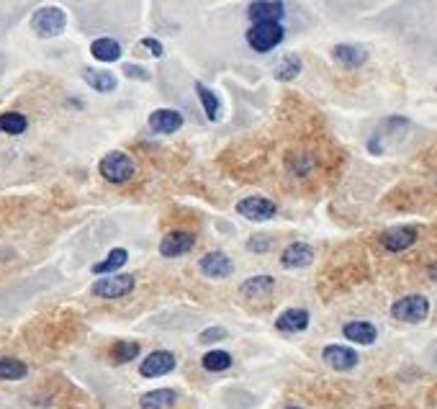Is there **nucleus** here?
<instances>
[{
	"instance_id": "nucleus-1",
	"label": "nucleus",
	"mask_w": 437,
	"mask_h": 409,
	"mask_svg": "<svg viewBox=\"0 0 437 409\" xmlns=\"http://www.w3.org/2000/svg\"><path fill=\"white\" fill-rule=\"evenodd\" d=\"M283 37H286V31L278 21H265V24H252L250 31H247V44L252 46L255 52L265 55V52H270L275 46L281 44Z\"/></svg>"
},
{
	"instance_id": "nucleus-2",
	"label": "nucleus",
	"mask_w": 437,
	"mask_h": 409,
	"mask_svg": "<svg viewBox=\"0 0 437 409\" xmlns=\"http://www.w3.org/2000/svg\"><path fill=\"white\" fill-rule=\"evenodd\" d=\"M98 170L109 183H116V185H119V183H129L134 178L137 165H134V160H131L127 152H109V155L100 160Z\"/></svg>"
},
{
	"instance_id": "nucleus-3",
	"label": "nucleus",
	"mask_w": 437,
	"mask_h": 409,
	"mask_svg": "<svg viewBox=\"0 0 437 409\" xmlns=\"http://www.w3.org/2000/svg\"><path fill=\"white\" fill-rule=\"evenodd\" d=\"M64 26H67V13L62 8H57V6H44V8H39L31 16V28L44 39L59 37Z\"/></svg>"
},
{
	"instance_id": "nucleus-4",
	"label": "nucleus",
	"mask_w": 437,
	"mask_h": 409,
	"mask_svg": "<svg viewBox=\"0 0 437 409\" xmlns=\"http://www.w3.org/2000/svg\"><path fill=\"white\" fill-rule=\"evenodd\" d=\"M134 275L131 273H119V275H111V278H98V281L91 286L93 296H100V299H121V296H129L134 291Z\"/></svg>"
},
{
	"instance_id": "nucleus-5",
	"label": "nucleus",
	"mask_w": 437,
	"mask_h": 409,
	"mask_svg": "<svg viewBox=\"0 0 437 409\" xmlns=\"http://www.w3.org/2000/svg\"><path fill=\"white\" fill-rule=\"evenodd\" d=\"M393 319L399 322H409V325H417L422 319H427L429 314V301L422 296V293H411V296H404L391 307Z\"/></svg>"
},
{
	"instance_id": "nucleus-6",
	"label": "nucleus",
	"mask_w": 437,
	"mask_h": 409,
	"mask_svg": "<svg viewBox=\"0 0 437 409\" xmlns=\"http://www.w3.org/2000/svg\"><path fill=\"white\" fill-rule=\"evenodd\" d=\"M275 211H278L275 201L265 199V196H250L237 203V214H242L250 221H268L275 217Z\"/></svg>"
},
{
	"instance_id": "nucleus-7",
	"label": "nucleus",
	"mask_w": 437,
	"mask_h": 409,
	"mask_svg": "<svg viewBox=\"0 0 437 409\" xmlns=\"http://www.w3.org/2000/svg\"><path fill=\"white\" fill-rule=\"evenodd\" d=\"M175 355L170 350H155V353H149L142 361V368L139 373L145 376V379H157V376H165V373H170L175 368Z\"/></svg>"
},
{
	"instance_id": "nucleus-8",
	"label": "nucleus",
	"mask_w": 437,
	"mask_h": 409,
	"mask_svg": "<svg viewBox=\"0 0 437 409\" xmlns=\"http://www.w3.org/2000/svg\"><path fill=\"white\" fill-rule=\"evenodd\" d=\"M201 273L206 275V278H229L232 273H234V263L229 260V255L227 253H209V255H203L201 257V263H198Z\"/></svg>"
},
{
	"instance_id": "nucleus-9",
	"label": "nucleus",
	"mask_w": 437,
	"mask_h": 409,
	"mask_svg": "<svg viewBox=\"0 0 437 409\" xmlns=\"http://www.w3.org/2000/svg\"><path fill=\"white\" fill-rule=\"evenodd\" d=\"M322 358H324V363L329 368H335V371H350V368H355L357 365V353L353 347L347 345H327L322 350Z\"/></svg>"
},
{
	"instance_id": "nucleus-10",
	"label": "nucleus",
	"mask_w": 437,
	"mask_h": 409,
	"mask_svg": "<svg viewBox=\"0 0 437 409\" xmlns=\"http://www.w3.org/2000/svg\"><path fill=\"white\" fill-rule=\"evenodd\" d=\"M193 245H196V237L191 232H170L160 242V255L162 257H180V255L191 253Z\"/></svg>"
},
{
	"instance_id": "nucleus-11",
	"label": "nucleus",
	"mask_w": 437,
	"mask_h": 409,
	"mask_svg": "<svg viewBox=\"0 0 437 409\" xmlns=\"http://www.w3.org/2000/svg\"><path fill=\"white\" fill-rule=\"evenodd\" d=\"M283 13H286V6L281 0H255L247 8V16L252 24H265V21H278L281 24Z\"/></svg>"
},
{
	"instance_id": "nucleus-12",
	"label": "nucleus",
	"mask_w": 437,
	"mask_h": 409,
	"mask_svg": "<svg viewBox=\"0 0 437 409\" xmlns=\"http://www.w3.org/2000/svg\"><path fill=\"white\" fill-rule=\"evenodd\" d=\"M314 260V250H311L306 242H293L283 250L281 255V265L288 268V271H296V268H306V265Z\"/></svg>"
},
{
	"instance_id": "nucleus-13",
	"label": "nucleus",
	"mask_w": 437,
	"mask_h": 409,
	"mask_svg": "<svg viewBox=\"0 0 437 409\" xmlns=\"http://www.w3.org/2000/svg\"><path fill=\"white\" fill-rule=\"evenodd\" d=\"M180 127H183V113H178L173 109H157L149 116V129L157 131V134H175Z\"/></svg>"
},
{
	"instance_id": "nucleus-14",
	"label": "nucleus",
	"mask_w": 437,
	"mask_h": 409,
	"mask_svg": "<svg viewBox=\"0 0 437 409\" xmlns=\"http://www.w3.org/2000/svg\"><path fill=\"white\" fill-rule=\"evenodd\" d=\"M417 242V229L414 227H393L383 235V247L389 253H401Z\"/></svg>"
},
{
	"instance_id": "nucleus-15",
	"label": "nucleus",
	"mask_w": 437,
	"mask_h": 409,
	"mask_svg": "<svg viewBox=\"0 0 437 409\" xmlns=\"http://www.w3.org/2000/svg\"><path fill=\"white\" fill-rule=\"evenodd\" d=\"M342 335L350 343H357V345H373L375 337H378V329L371 322H347L342 327Z\"/></svg>"
},
{
	"instance_id": "nucleus-16",
	"label": "nucleus",
	"mask_w": 437,
	"mask_h": 409,
	"mask_svg": "<svg viewBox=\"0 0 437 409\" xmlns=\"http://www.w3.org/2000/svg\"><path fill=\"white\" fill-rule=\"evenodd\" d=\"M275 327L281 332H304L309 327V311L306 309H286L281 317L275 319Z\"/></svg>"
},
{
	"instance_id": "nucleus-17",
	"label": "nucleus",
	"mask_w": 437,
	"mask_h": 409,
	"mask_svg": "<svg viewBox=\"0 0 437 409\" xmlns=\"http://www.w3.org/2000/svg\"><path fill=\"white\" fill-rule=\"evenodd\" d=\"M139 404H142V409H170L178 404V391L175 389L147 391V394H142Z\"/></svg>"
},
{
	"instance_id": "nucleus-18",
	"label": "nucleus",
	"mask_w": 437,
	"mask_h": 409,
	"mask_svg": "<svg viewBox=\"0 0 437 409\" xmlns=\"http://www.w3.org/2000/svg\"><path fill=\"white\" fill-rule=\"evenodd\" d=\"M273 289H275L273 275H252V278H247V281L242 283L239 291H242L245 299H265Z\"/></svg>"
},
{
	"instance_id": "nucleus-19",
	"label": "nucleus",
	"mask_w": 437,
	"mask_h": 409,
	"mask_svg": "<svg viewBox=\"0 0 437 409\" xmlns=\"http://www.w3.org/2000/svg\"><path fill=\"white\" fill-rule=\"evenodd\" d=\"M332 57H335L340 64H345V67H360V64L368 60V52H365L363 46H355V44H337L332 49Z\"/></svg>"
},
{
	"instance_id": "nucleus-20",
	"label": "nucleus",
	"mask_w": 437,
	"mask_h": 409,
	"mask_svg": "<svg viewBox=\"0 0 437 409\" xmlns=\"http://www.w3.org/2000/svg\"><path fill=\"white\" fill-rule=\"evenodd\" d=\"M82 78H85V82L91 85L93 91H98V93H111V91H116V85H119L116 75L103 73V70H93V67H85V70H82Z\"/></svg>"
},
{
	"instance_id": "nucleus-21",
	"label": "nucleus",
	"mask_w": 437,
	"mask_h": 409,
	"mask_svg": "<svg viewBox=\"0 0 437 409\" xmlns=\"http://www.w3.org/2000/svg\"><path fill=\"white\" fill-rule=\"evenodd\" d=\"M91 55L95 57V60H100V62H116L121 57V44L111 37L95 39L91 44Z\"/></svg>"
},
{
	"instance_id": "nucleus-22",
	"label": "nucleus",
	"mask_w": 437,
	"mask_h": 409,
	"mask_svg": "<svg viewBox=\"0 0 437 409\" xmlns=\"http://www.w3.org/2000/svg\"><path fill=\"white\" fill-rule=\"evenodd\" d=\"M129 260V253L124 250V247H116V250H111L109 257L106 260H100V263L93 265V273L95 275H106V273H116L121 271V265Z\"/></svg>"
},
{
	"instance_id": "nucleus-23",
	"label": "nucleus",
	"mask_w": 437,
	"mask_h": 409,
	"mask_svg": "<svg viewBox=\"0 0 437 409\" xmlns=\"http://www.w3.org/2000/svg\"><path fill=\"white\" fill-rule=\"evenodd\" d=\"M28 127V118L19 111H8V113H0V131L10 136H19L24 134Z\"/></svg>"
},
{
	"instance_id": "nucleus-24",
	"label": "nucleus",
	"mask_w": 437,
	"mask_h": 409,
	"mask_svg": "<svg viewBox=\"0 0 437 409\" xmlns=\"http://www.w3.org/2000/svg\"><path fill=\"white\" fill-rule=\"evenodd\" d=\"M28 373L26 363L19 358H0V379L3 381H19Z\"/></svg>"
},
{
	"instance_id": "nucleus-25",
	"label": "nucleus",
	"mask_w": 437,
	"mask_h": 409,
	"mask_svg": "<svg viewBox=\"0 0 437 409\" xmlns=\"http://www.w3.org/2000/svg\"><path fill=\"white\" fill-rule=\"evenodd\" d=\"M201 365L211 373H221L232 365V355H229L227 350H209V353L201 358Z\"/></svg>"
},
{
	"instance_id": "nucleus-26",
	"label": "nucleus",
	"mask_w": 437,
	"mask_h": 409,
	"mask_svg": "<svg viewBox=\"0 0 437 409\" xmlns=\"http://www.w3.org/2000/svg\"><path fill=\"white\" fill-rule=\"evenodd\" d=\"M139 343H134V340H121V343H116V345L111 347V358H113V363H129V361H134L139 355Z\"/></svg>"
},
{
	"instance_id": "nucleus-27",
	"label": "nucleus",
	"mask_w": 437,
	"mask_h": 409,
	"mask_svg": "<svg viewBox=\"0 0 437 409\" xmlns=\"http://www.w3.org/2000/svg\"><path fill=\"white\" fill-rule=\"evenodd\" d=\"M196 93H198L201 106H203V111H206L209 121H216V118H218V109H221L218 98L209 91V88H206V85H203V82H196Z\"/></svg>"
},
{
	"instance_id": "nucleus-28",
	"label": "nucleus",
	"mask_w": 437,
	"mask_h": 409,
	"mask_svg": "<svg viewBox=\"0 0 437 409\" xmlns=\"http://www.w3.org/2000/svg\"><path fill=\"white\" fill-rule=\"evenodd\" d=\"M299 73H301V60L296 55H286L281 62H278V67H275V78L283 82L293 80Z\"/></svg>"
},
{
	"instance_id": "nucleus-29",
	"label": "nucleus",
	"mask_w": 437,
	"mask_h": 409,
	"mask_svg": "<svg viewBox=\"0 0 437 409\" xmlns=\"http://www.w3.org/2000/svg\"><path fill=\"white\" fill-rule=\"evenodd\" d=\"M227 337V329L224 327H209V329H203L201 332V343H218V340H224Z\"/></svg>"
},
{
	"instance_id": "nucleus-30",
	"label": "nucleus",
	"mask_w": 437,
	"mask_h": 409,
	"mask_svg": "<svg viewBox=\"0 0 437 409\" xmlns=\"http://www.w3.org/2000/svg\"><path fill=\"white\" fill-rule=\"evenodd\" d=\"M250 250H252V253H268V250H270V239L263 235L252 237V239H250Z\"/></svg>"
},
{
	"instance_id": "nucleus-31",
	"label": "nucleus",
	"mask_w": 437,
	"mask_h": 409,
	"mask_svg": "<svg viewBox=\"0 0 437 409\" xmlns=\"http://www.w3.org/2000/svg\"><path fill=\"white\" fill-rule=\"evenodd\" d=\"M124 73L129 78H134V80H149V73H147L145 67H139V64H124Z\"/></svg>"
},
{
	"instance_id": "nucleus-32",
	"label": "nucleus",
	"mask_w": 437,
	"mask_h": 409,
	"mask_svg": "<svg viewBox=\"0 0 437 409\" xmlns=\"http://www.w3.org/2000/svg\"><path fill=\"white\" fill-rule=\"evenodd\" d=\"M142 46H145V49H149V52H152L155 57H162L165 55L162 44H160V42H155V39H142Z\"/></svg>"
},
{
	"instance_id": "nucleus-33",
	"label": "nucleus",
	"mask_w": 437,
	"mask_h": 409,
	"mask_svg": "<svg viewBox=\"0 0 437 409\" xmlns=\"http://www.w3.org/2000/svg\"><path fill=\"white\" fill-rule=\"evenodd\" d=\"M429 278H432V281H437V263L429 265Z\"/></svg>"
},
{
	"instance_id": "nucleus-34",
	"label": "nucleus",
	"mask_w": 437,
	"mask_h": 409,
	"mask_svg": "<svg viewBox=\"0 0 437 409\" xmlns=\"http://www.w3.org/2000/svg\"><path fill=\"white\" fill-rule=\"evenodd\" d=\"M286 409H301V407H286Z\"/></svg>"
}]
</instances>
